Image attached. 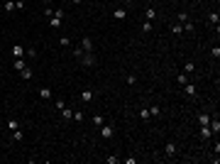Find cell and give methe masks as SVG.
Listing matches in <instances>:
<instances>
[{"label": "cell", "instance_id": "obj_1", "mask_svg": "<svg viewBox=\"0 0 220 164\" xmlns=\"http://www.w3.org/2000/svg\"><path fill=\"white\" fill-rule=\"evenodd\" d=\"M78 64H81V66H93V64H95V54H93V52H86V54L78 59Z\"/></svg>", "mask_w": 220, "mask_h": 164}, {"label": "cell", "instance_id": "obj_2", "mask_svg": "<svg viewBox=\"0 0 220 164\" xmlns=\"http://www.w3.org/2000/svg\"><path fill=\"white\" fill-rule=\"evenodd\" d=\"M61 120H64V122H69V120H73V110H71V108H66V105L61 108Z\"/></svg>", "mask_w": 220, "mask_h": 164}, {"label": "cell", "instance_id": "obj_3", "mask_svg": "<svg viewBox=\"0 0 220 164\" xmlns=\"http://www.w3.org/2000/svg\"><path fill=\"white\" fill-rule=\"evenodd\" d=\"M113 132H115L113 125H105V122L100 125V137H113Z\"/></svg>", "mask_w": 220, "mask_h": 164}, {"label": "cell", "instance_id": "obj_4", "mask_svg": "<svg viewBox=\"0 0 220 164\" xmlns=\"http://www.w3.org/2000/svg\"><path fill=\"white\" fill-rule=\"evenodd\" d=\"M208 127L213 130V135H218V132H220V120H218V115H215V118H210V122H208Z\"/></svg>", "mask_w": 220, "mask_h": 164}, {"label": "cell", "instance_id": "obj_5", "mask_svg": "<svg viewBox=\"0 0 220 164\" xmlns=\"http://www.w3.org/2000/svg\"><path fill=\"white\" fill-rule=\"evenodd\" d=\"M81 49H83V52H93V39H90V37H83V39H81Z\"/></svg>", "mask_w": 220, "mask_h": 164}, {"label": "cell", "instance_id": "obj_6", "mask_svg": "<svg viewBox=\"0 0 220 164\" xmlns=\"http://www.w3.org/2000/svg\"><path fill=\"white\" fill-rule=\"evenodd\" d=\"M81 101H83V103H90V101H93V91L83 88V91H81Z\"/></svg>", "mask_w": 220, "mask_h": 164}, {"label": "cell", "instance_id": "obj_7", "mask_svg": "<svg viewBox=\"0 0 220 164\" xmlns=\"http://www.w3.org/2000/svg\"><path fill=\"white\" fill-rule=\"evenodd\" d=\"M113 15H115V20H125V17H127V10H125V7H117Z\"/></svg>", "mask_w": 220, "mask_h": 164}, {"label": "cell", "instance_id": "obj_8", "mask_svg": "<svg viewBox=\"0 0 220 164\" xmlns=\"http://www.w3.org/2000/svg\"><path fill=\"white\" fill-rule=\"evenodd\" d=\"M164 152H166V157H174V154H176V145H174V142H169V145L164 147Z\"/></svg>", "mask_w": 220, "mask_h": 164}, {"label": "cell", "instance_id": "obj_9", "mask_svg": "<svg viewBox=\"0 0 220 164\" xmlns=\"http://www.w3.org/2000/svg\"><path fill=\"white\" fill-rule=\"evenodd\" d=\"M210 135H213V130H210L208 125H201V137H203V140H208Z\"/></svg>", "mask_w": 220, "mask_h": 164}, {"label": "cell", "instance_id": "obj_10", "mask_svg": "<svg viewBox=\"0 0 220 164\" xmlns=\"http://www.w3.org/2000/svg\"><path fill=\"white\" fill-rule=\"evenodd\" d=\"M176 83L186 86V83H188V74H178V76H176Z\"/></svg>", "mask_w": 220, "mask_h": 164}, {"label": "cell", "instance_id": "obj_11", "mask_svg": "<svg viewBox=\"0 0 220 164\" xmlns=\"http://www.w3.org/2000/svg\"><path fill=\"white\" fill-rule=\"evenodd\" d=\"M12 54L17 57V59H20V57H25V49H22L20 44H15V47H12Z\"/></svg>", "mask_w": 220, "mask_h": 164}, {"label": "cell", "instance_id": "obj_12", "mask_svg": "<svg viewBox=\"0 0 220 164\" xmlns=\"http://www.w3.org/2000/svg\"><path fill=\"white\" fill-rule=\"evenodd\" d=\"M49 25L56 30V27H61V17H56V15H51V20H49Z\"/></svg>", "mask_w": 220, "mask_h": 164}, {"label": "cell", "instance_id": "obj_13", "mask_svg": "<svg viewBox=\"0 0 220 164\" xmlns=\"http://www.w3.org/2000/svg\"><path fill=\"white\" fill-rule=\"evenodd\" d=\"M171 32H174L176 37H178V34L183 32V25H181V22H176V25H171Z\"/></svg>", "mask_w": 220, "mask_h": 164}, {"label": "cell", "instance_id": "obj_14", "mask_svg": "<svg viewBox=\"0 0 220 164\" xmlns=\"http://www.w3.org/2000/svg\"><path fill=\"white\" fill-rule=\"evenodd\" d=\"M39 98H51V88H46V86L39 88Z\"/></svg>", "mask_w": 220, "mask_h": 164}, {"label": "cell", "instance_id": "obj_15", "mask_svg": "<svg viewBox=\"0 0 220 164\" xmlns=\"http://www.w3.org/2000/svg\"><path fill=\"white\" fill-rule=\"evenodd\" d=\"M183 91H186V96H196V86H193V83H186Z\"/></svg>", "mask_w": 220, "mask_h": 164}, {"label": "cell", "instance_id": "obj_16", "mask_svg": "<svg viewBox=\"0 0 220 164\" xmlns=\"http://www.w3.org/2000/svg\"><path fill=\"white\" fill-rule=\"evenodd\" d=\"M198 122H201V125H208V122H210V115H208V113H201V115H198Z\"/></svg>", "mask_w": 220, "mask_h": 164}, {"label": "cell", "instance_id": "obj_17", "mask_svg": "<svg viewBox=\"0 0 220 164\" xmlns=\"http://www.w3.org/2000/svg\"><path fill=\"white\" fill-rule=\"evenodd\" d=\"M208 22H210V25H218V22H220L218 12H210V15H208Z\"/></svg>", "mask_w": 220, "mask_h": 164}, {"label": "cell", "instance_id": "obj_18", "mask_svg": "<svg viewBox=\"0 0 220 164\" xmlns=\"http://www.w3.org/2000/svg\"><path fill=\"white\" fill-rule=\"evenodd\" d=\"M144 17H147V20H154V17H157V10H154V7H147Z\"/></svg>", "mask_w": 220, "mask_h": 164}, {"label": "cell", "instance_id": "obj_19", "mask_svg": "<svg viewBox=\"0 0 220 164\" xmlns=\"http://www.w3.org/2000/svg\"><path fill=\"white\" fill-rule=\"evenodd\" d=\"M20 74H22V78H25V81H29V78H32V69H27V66H25Z\"/></svg>", "mask_w": 220, "mask_h": 164}, {"label": "cell", "instance_id": "obj_20", "mask_svg": "<svg viewBox=\"0 0 220 164\" xmlns=\"http://www.w3.org/2000/svg\"><path fill=\"white\" fill-rule=\"evenodd\" d=\"M5 10H7V12L17 10V7H15V0H5Z\"/></svg>", "mask_w": 220, "mask_h": 164}, {"label": "cell", "instance_id": "obj_21", "mask_svg": "<svg viewBox=\"0 0 220 164\" xmlns=\"http://www.w3.org/2000/svg\"><path fill=\"white\" fill-rule=\"evenodd\" d=\"M176 22H181V25L188 22V15H186V12H178V15H176Z\"/></svg>", "mask_w": 220, "mask_h": 164}, {"label": "cell", "instance_id": "obj_22", "mask_svg": "<svg viewBox=\"0 0 220 164\" xmlns=\"http://www.w3.org/2000/svg\"><path fill=\"white\" fill-rule=\"evenodd\" d=\"M103 122H105V118H100V115H93V125H95V127H100Z\"/></svg>", "mask_w": 220, "mask_h": 164}, {"label": "cell", "instance_id": "obj_23", "mask_svg": "<svg viewBox=\"0 0 220 164\" xmlns=\"http://www.w3.org/2000/svg\"><path fill=\"white\" fill-rule=\"evenodd\" d=\"M12 140H15V142H20V140H22V130H20V127L12 130Z\"/></svg>", "mask_w": 220, "mask_h": 164}, {"label": "cell", "instance_id": "obj_24", "mask_svg": "<svg viewBox=\"0 0 220 164\" xmlns=\"http://www.w3.org/2000/svg\"><path fill=\"white\" fill-rule=\"evenodd\" d=\"M142 32H152V20H144V25H142Z\"/></svg>", "mask_w": 220, "mask_h": 164}, {"label": "cell", "instance_id": "obj_25", "mask_svg": "<svg viewBox=\"0 0 220 164\" xmlns=\"http://www.w3.org/2000/svg\"><path fill=\"white\" fill-rule=\"evenodd\" d=\"M15 69H17V71H22V69H25V61H22V57H20V59H15Z\"/></svg>", "mask_w": 220, "mask_h": 164}, {"label": "cell", "instance_id": "obj_26", "mask_svg": "<svg viewBox=\"0 0 220 164\" xmlns=\"http://www.w3.org/2000/svg\"><path fill=\"white\" fill-rule=\"evenodd\" d=\"M193 69H196V64H193V61H188V64H186V66H183V74H191V71H193Z\"/></svg>", "mask_w": 220, "mask_h": 164}, {"label": "cell", "instance_id": "obj_27", "mask_svg": "<svg viewBox=\"0 0 220 164\" xmlns=\"http://www.w3.org/2000/svg\"><path fill=\"white\" fill-rule=\"evenodd\" d=\"M139 118H142V120H149V108H142V110H139Z\"/></svg>", "mask_w": 220, "mask_h": 164}, {"label": "cell", "instance_id": "obj_28", "mask_svg": "<svg viewBox=\"0 0 220 164\" xmlns=\"http://www.w3.org/2000/svg\"><path fill=\"white\" fill-rule=\"evenodd\" d=\"M83 54H86V52H83V49H81V47H76V49H73V57H76V59H81V57H83Z\"/></svg>", "mask_w": 220, "mask_h": 164}, {"label": "cell", "instance_id": "obj_29", "mask_svg": "<svg viewBox=\"0 0 220 164\" xmlns=\"http://www.w3.org/2000/svg\"><path fill=\"white\" fill-rule=\"evenodd\" d=\"M59 44H61V47H69V44H71V39H69V37H61V39H59Z\"/></svg>", "mask_w": 220, "mask_h": 164}, {"label": "cell", "instance_id": "obj_30", "mask_svg": "<svg viewBox=\"0 0 220 164\" xmlns=\"http://www.w3.org/2000/svg\"><path fill=\"white\" fill-rule=\"evenodd\" d=\"M149 115H159V105H152L149 108Z\"/></svg>", "mask_w": 220, "mask_h": 164}, {"label": "cell", "instance_id": "obj_31", "mask_svg": "<svg viewBox=\"0 0 220 164\" xmlns=\"http://www.w3.org/2000/svg\"><path fill=\"white\" fill-rule=\"evenodd\" d=\"M15 7L17 10H25V0H15Z\"/></svg>", "mask_w": 220, "mask_h": 164}, {"label": "cell", "instance_id": "obj_32", "mask_svg": "<svg viewBox=\"0 0 220 164\" xmlns=\"http://www.w3.org/2000/svg\"><path fill=\"white\" fill-rule=\"evenodd\" d=\"M25 54H27L29 59H34V57H37V52H34V49H25Z\"/></svg>", "mask_w": 220, "mask_h": 164}, {"label": "cell", "instance_id": "obj_33", "mask_svg": "<svg viewBox=\"0 0 220 164\" xmlns=\"http://www.w3.org/2000/svg\"><path fill=\"white\" fill-rule=\"evenodd\" d=\"M73 120H78V122H81V120H83V113H81V110H76V113H73Z\"/></svg>", "mask_w": 220, "mask_h": 164}, {"label": "cell", "instance_id": "obj_34", "mask_svg": "<svg viewBox=\"0 0 220 164\" xmlns=\"http://www.w3.org/2000/svg\"><path fill=\"white\" fill-rule=\"evenodd\" d=\"M71 2H76V5H81V2H83V0H71Z\"/></svg>", "mask_w": 220, "mask_h": 164}, {"label": "cell", "instance_id": "obj_35", "mask_svg": "<svg viewBox=\"0 0 220 164\" xmlns=\"http://www.w3.org/2000/svg\"><path fill=\"white\" fill-rule=\"evenodd\" d=\"M122 2H132V0H122Z\"/></svg>", "mask_w": 220, "mask_h": 164}, {"label": "cell", "instance_id": "obj_36", "mask_svg": "<svg viewBox=\"0 0 220 164\" xmlns=\"http://www.w3.org/2000/svg\"><path fill=\"white\" fill-rule=\"evenodd\" d=\"M44 2H49V0H44Z\"/></svg>", "mask_w": 220, "mask_h": 164}, {"label": "cell", "instance_id": "obj_37", "mask_svg": "<svg viewBox=\"0 0 220 164\" xmlns=\"http://www.w3.org/2000/svg\"><path fill=\"white\" fill-rule=\"evenodd\" d=\"M0 42H2V39H0Z\"/></svg>", "mask_w": 220, "mask_h": 164}]
</instances>
